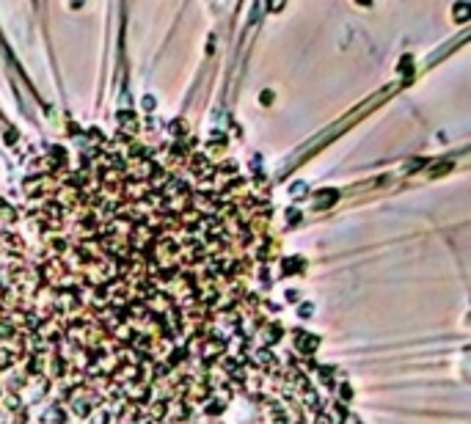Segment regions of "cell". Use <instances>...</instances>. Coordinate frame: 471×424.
Returning a JSON list of instances; mask_svg holds the SVG:
<instances>
[{
    "label": "cell",
    "mask_w": 471,
    "mask_h": 424,
    "mask_svg": "<svg viewBox=\"0 0 471 424\" xmlns=\"http://www.w3.org/2000/svg\"><path fill=\"white\" fill-rule=\"evenodd\" d=\"M0 234V355L135 424L232 399L276 353L257 331L267 204L232 163L116 141L28 179Z\"/></svg>",
    "instance_id": "6da1fadb"
}]
</instances>
